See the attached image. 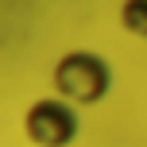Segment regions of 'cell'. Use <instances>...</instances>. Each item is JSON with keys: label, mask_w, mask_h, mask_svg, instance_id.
<instances>
[{"label": "cell", "mask_w": 147, "mask_h": 147, "mask_svg": "<svg viewBox=\"0 0 147 147\" xmlns=\"http://www.w3.org/2000/svg\"><path fill=\"white\" fill-rule=\"evenodd\" d=\"M120 27L128 35L147 39V0H124L120 4Z\"/></svg>", "instance_id": "obj_3"}, {"label": "cell", "mask_w": 147, "mask_h": 147, "mask_svg": "<svg viewBox=\"0 0 147 147\" xmlns=\"http://www.w3.org/2000/svg\"><path fill=\"white\" fill-rule=\"evenodd\" d=\"M81 132L78 109L62 97H39L23 112V136L35 147H70Z\"/></svg>", "instance_id": "obj_2"}, {"label": "cell", "mask_w": 147, "mask_h": 147, "mask_svg": "<svg viewBox=\"0 0 147 147\" xmlns=\"http://www.w3.org/2000/svg\"><path fill=\"white\" fill-rule=\"evenodd\" d=\"M112 89V66L93 51H70L54 66V97L70 105H97Z\"/></svg>", "instance_id": "obj_1"}]
</instances>
